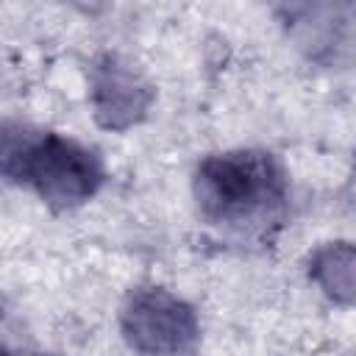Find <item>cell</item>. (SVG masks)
Here are the masks:
<instances>
[{"mask_svg":"<svg viewBox=\"0 0 356 356\" xmlns=\"http://www.w3.org/2000/svg\"><path fill=\"white\" fill-rule=\"evenodd\" d=\"M192 192L206 222L253 236L281 222L289 178L275 153L239 147L200 159Z\"/></svg>","mask_w":356,"mask_h":356,"instance_id":"cell-1","label":"cell"},{"mask_svg":"<svg viewBox=\"0 0 356 356\" xmlns=\"http://www.w3.org/2000/svg\"><path fill=\"white\" fill-rule=\"evenodd\" d=\"M0 178L28 186L53 209H75L103 186L106 167L97 150L72 136L0 122Z\"/></svg>","mask_w":356,"mask_h":356,"instance_id":"cell-2","label":"cell"},{"mask_svg":"<svg viewBox=\"0 0 356 356\" xmlns=\"http://www.w3.org/2000/svg\"><path fill=\"white\" fill-rule=\"evenodd\" d=\"M120 328L142 356H181L200 337L195 309L164 286H136L120 309Z\"/></svg>","mask_w":356,"mask_h":356,"instance_id":"cell-3","label":"cell"},{"mask_svg":"<svg viewBox=\"0 0 356 356\" xmlns=\"http://www.w3.org/2000/svg\"><path fill=\"white\" fill-rule=\"evenodd\" d=\"M153 100L150 86L122 61L106 56L92 75V103L95 114L106 128H128L145 117Z\"/></svg>","mask_w":356,"mask_h":356,"instance_id":"cell-4","label":"cell"},{"mask_svg":"<svg viewBox=\"0 0 356 356\" xmlns=\"http://www.w3.org/2000/svg\"><path fill=\"white\" fill-rule=\"evenodd\" d=\"M312 275L323 284V289L342 303H350L353 292V250L348 242H337L314 253Z\"/></svg>","mask_w":356,"mask_h":356,"instance_id":"cell-5","label":"cell"},{"mask_svg":"<svg viewBox=\"0 0 356 356\" xmlns=\"http://www.w3.org/2000/svg\"><path fill=\"white\" fill-rule=\"evenodd\" d=\"M0 356H44V353H19V350H11V348L0 345Z\"/></svg>","mask_w":356,"mask_h":356,"instance_id":"cell-6","label":"cell"}]
</instances>
